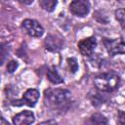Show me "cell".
Returning a JSON list of instances; mask_svg holds the SVG:
<instances>
[{
    "instance_id": "1",
    "label": "cell",
    "mask_w": 125,
    "mask_h": 125,
    "mask_svg": "<svg viewBox=\"0 0 125 125\" xmlns=\"http://www.w3.org/2000/svg\"><path fill=\"white\" fill-rule=\"evenodd\" d=\"M94 83L98 90L109 93L118 88L120 78L114 71H107L97 75L94 78Z\"/></svg>"
},
{
    "instance_id": "2",
    "label": "cell",
    "mask_w": 125,
    "mask_h": 125,
    "mask_svg": "<svg viewBox=\"0 0 125 125\" xmlns=\"http://www.w3.org/2000/svg\"><path fill=\"white\" fill-rule=\"evenodd\" d=\"M70 92L62 88H49L44 92L45 104L50 107H61L68 102Z\"/></svg>"
},
{
    "instance_id": "3",
    "label": "cell",
    "mask_w": 125,
    "mask_h": 125,
    "mask_svg": "<svg viewBox=\"0 0 125 125\" xmlns=\"http://www.w3.org/2000/svg\"><path fill=\"white\" fill-rule=\"evenodd\" d=\"M21 28L31 37H41L44 33L43 26L35 20L25 19L21 22Z\"/></svg>"
},
{
    "instance_id": "4",
    "label": "cell",
    "mask_w": 125,
    "mask_h": 125,
    "mask_svg": "<svg viewBox=\"0 0 125 125\" xmlns=\"http://www.w3.org/2000/svg\"><path fill=\"white\" fill-rule=\"evenodd\" d=\"M104 45L109 54V56L114 57L116 55L125 54V42L121 39H104Z\"/></svg>"
},
{
    "instance_id": "5",
    "label": "cell",
    "mask_w": 125,
    "mask_h": 125,
    "mask_svg": "<svg viewBox=\"0 0 125 125\" xmlns=\"http://www.w3.org/2000/svg\"><path fill=\"white\" fill-rule=\"evenodd\" d=\"M69 11L77 17H85L90 11V2L88 0H73L69 4Z\"/></svg>"
},
{
    "instance_id": "6",
    "label": "cell",
    "mask_w": 125,
    "mask_h": 125,
    "mask_svg": "<svg viewBox=\"0 0 125 125\" xmlns=\"http://www.w3.org/2000/svg\"><path fill=\"white\" fill-rule=\"evenodd\" d=\"M79 52L83 56H91L93 52L95 51V48L97 46V40L95 37L91 36L85 39H82L77 44Z\"/></svg>"
},
{
    "instance_id": "7",
    "label": "cell",
    "mask_w": 125,
    "mask_h": 125,
    "mask_svg": "<svg viewBox=\"0 0 125 125\" xmlns=\"http://www.w3.org/2000/svg\"><path fill=\"white\" fill-rule=\"evenodd\" d=\"M45 48L51 52H57L62 48L63 39L57 34H49L45 39Z\"/></svg>"
},
{
    "instance_id": "8",
    "label": "cell",
    "mask_w": 125,
    "mask_h": 125,
    "mask_svg": "<svg viewBox=\"0 0 125 125\" xmlns=\"http://www.w3.org/2000/svg\"><path fill=\"white\" fill-rule=\"evenodd\" d=\"M35 120L34 113L30 110H23L17 113L13 117V123L16 125H28Z\"/></svg>"
},
{
    "instance_id": "9",
    "label": "cell",
    "mask_w": 125,
    "mask_h": 125,
    "mask_svg": "<svg viewBox=\"0 0 125 125\" xmlns=\"http://www.w3.org/2000/svg\"><path fill=\"white\" fill-rule=\"evenodd\" d=\"M39 99V91L36 89H28L22 95V102L28 106H34Z\"/></svg>"
},
{
    "instance_id": "10",
    "label": "cell",
    "mask_w": 125,
    "mask_h": 125,
    "mask_svg": "<svg viewBox=\"0 0 125 125\" xmlns=\"http://www.w3.org/2000/svg\"><path fill=\"white\" fill-rule=\"evenodd\" d=\"M47 78L53 84H61L63 82L62 77L59 74V72L55 67H50L47 70Z\"/></svg>"
},
{
    "instance_id": "11",
    "label": "cell",
    "mask_w": 125,
    "mask_h": 125,
    "mask_svg": "<svg viewBox=\"0 0 125 125\" xmlns=\"http://www.w3.org/2000/svg\"><path fill=\"white\" fill-rule=\"evenodd\" d=\"M103 93L104 92L98 90V92H95L94 94L90 95V100H91V103L93 105L99 106L105 102V97L103 95Z\"/></svg>"
},
{
    "instance_id": "12",
    "label": "cell",
    "mask_w": 125,
    "mask_h": 125,
    "mask_svg": "<svg viewBox=\"0 0 125 125\" xmlns=\"http://www.w3.org/2000/svg\"><path fill=\"white\" fill-rule=\"evenodd\" d=\"M58 0H39L40 7L47 11V12H53L57 6Z\"/></svg>"
},
{
    "instance_id": "13",
    "label": "cell",
    "mask_w": 125,
    "mask_h": 125,
    "mask_svg": "<svg viewBox=\"0 0 125 125\" xmlns=\"http://www.w3.org/2000/svg\"><path fill=\"white\" fill-rule=\"evenodd\" d=\"M90 120L92 123L94 124H99V125H103V124H106L107 123V119L106 117H104V115H103L102 113H94L91 115Z\"/></svg>"
},
{
    "instance_id": "14",
    "label": "cell",
    "mask_w": 125,
    "mask_h": 125,
    "mask_svg": "<svg viewBox=\"0 0 125 125\" xmlns=\"http://www.w3.org/2000/svg\"><path fill=\"white\" fill-rule=\"evenodd\" d=\"M115 18L120 23V25L125 29V8L124 9H118L115 11Z\"/></svg>"
},
{
    "instance_id": "15",
    "label": "cell",
    "mask_w": 125,
    "mask_h": 125,
    "mask_svg": "<svg viewBox=\"0 0 125 125\" xmlns=\"http://www.w3.org/2000/svg\"><path fill=\"white\" fill-rule=\"evenodd\" d=\"M66 63L68 66V69L71 73H75L78 70V63L75 58H68L66 60Z\"/></svg>"
},
{
    "instance_id": "16",
    "label": "cell",
    "mask_w": 125,
    "mask_h": 125,
    "mask_svg": "<svg viewBox=\"0 0 125 125\" xmlns=\"http://www.w3.org/2000/svg\"><path fill=\"white\" fill-rule=\"evenodd\" d=\"M18 66H19V63H18L16 61L12 60V61H10V62L7 63V71L10 72V73H13V72L18 68Z\"/></svg>"
},
{
    "instance_id": "17",
    "label": "cell",
    "mask_w": 125,
    "mask_h": 125,
    "mask_svg": "<svg viewBox=\"0 0 125 125\" xmlns=\"http://www.w3.org/2000/svg\"><path fill=\"white\" fill-rule=\"evenodd\" d=\"M6 49V46L2 43L1 44V47H0V56H1V64L4 63V61H5V58H6V55L8 54V52L5 50Z\"/></svg>"
},
{
    "instance_id": "18",
    "label": "cell",
    "mask_w": 125,
    "mask_h": 125,
    "mask_svg": "<svg viewBox=\"0 0 125 125\" xmlns=\"http://www.w3.org/2000/svg\"><path fill=\"white\" fill-rule=\"evenodd\" d=\"M117 121L119 124H125V112L124 111H121L119 110L118 111V118H117Z\"/></svg>"
},
{
    "instance_id": "19",
    "label": "cell",
    "mask_w": 125,
    "mask_h": 125,
    "mask_svg": "<svg viewBox=\"0 0 125 125\" xmlns=\"http://www.w3.org/2000/svg\"><path fill=\"white\" fill-rule=\"evenodd\" d=\"M17 1L21 4H24V5H30L33 2V0H17Z\"/></svg>"
},
{
    "instance_id": "20",
    "label": "cell",
    "mask_w": 125,
    "mask_h": 125,
    "mask_svg": "<svg viewBox=\"0 0 125 125\" xmlns=\"http://www.w3.org/2000/svg\"><path fill=\"white\" fill-rule=\"evenodd\" d=\"M50 123H53V124H56V121L52 120V121H44V122H41V124H50Z\"/></svg>"
},
{
    "instance_id": "21",
    "label": "cell",
    "mask_w": 125,
    "mask_h": 125,
    "mask_svg": "<svg viewBox=\"0 0 125 125\" xmlns=\"http://www.w3.org/2000/svg\"><path fill=\"white\" fill-rule=\"evenodd\" d=\"M118 2H120V3H125V0H117Z\"/></svg>"
}]
</instances>
